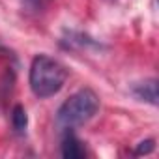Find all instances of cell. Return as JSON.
Segmentation results:
<instances>
[{
  "mask_svg": "<svg viewBox=\"0 0 159 159\" xmlns=\"http://www.w3.org/2000/svg\"><path fill=\"white\" fill-rule=\"evenodd\" d=\"M66 77H67L66 67L58 60H54L52 56L38 54L32 60L30 88H32L34 96H38L39 99H47V98L56 96L66 83Z\"/></svg>",
  "mask_w": 159,
  "mask_h": 159,
  "instance_id": "1",
  "label": "cell"
},
{
  "mask_svg": "<svg viewBox=\"0 0 159 159\" xmlns=\"http://www.w3.org/2000/svg\"><path fill=\"white\" fill-rule=\"evenodd\" d=\"M98 109H99L98 94L90 88H81L60 105V109L56 112V122L62 129L73 131L75 127L92 120L96 116Z\"/></svg>",
  "mask_w": 159,
  "mask_h": 159,
  "instance_id": "2",
  "label": "cell"
},
{
  "mask_svg": "<svg viewBox=\"0 0 159 159\" xmlns=\"http://www.w3.org/2000/svg\"><path fill=\"white\" fill-rule=\"evenodd\" d=\"M131 94L140 101L157 105V81L155 79H146L142 83H135L131 88Z\"/></svg>",
  "mask_w": 159,
  "mask_h": 159,
  "instance_id": "3",
  "label": "cell"
},
{
  "mask_svg": "<svg viewBox=\"0 0 159 159\" xmlns=\"http://www.w3.org/2000/svg\"><path fill=\"white\" fill-rule=\"evenodd\" d=\"M60 152H62V157H66V159H81V157L86 155V152L83 148V142L73 135L71 129H67V133L64 135Z\"/></svg>",
  "mask_w": 159,
  "mask_h": 159,
  "instance_id": "4",
  "label": "cell"
},
{
  "mask_svg": "<svg viewBox=\"0 0 159 159\" xmlns=\"http://www.w3.org/2000/svg\"><path fill=\"white\" fill-rule=\"evenodd\" d=\"M11 125H13V131L17 135H25L26 133V127H28V114L25 111L23 105H15L13 111H11Z\"/></svg>",
  "mask_w": 159,
  "mask_h": 159,
  "instance_id": "5",
  "label": "cell"
},
{
  "mask_svg": "<svg viewBox=\"0 0 159 159\" xmlns=\"http://www.w3.org/2000/svg\"><path fill=\"white\" fill-rule=\"evenodd\" d=\"M51 2L52 0H21L23 8L28 13H41V11H45L51 6Z\"/></svg>",
  "mask_w": 159,
  "mask_h": 159,
  "instance_id": "6",
  "label": "cell"
},
{
  "mask_svg": "<svg viewBox=\"0 0 159 159\" xmlns=\"http://www.w3.org/2000/svg\"><path fill=\"white\" fill-rule=\"evenodd\" d=\"M153 148H155V140L153 139H146V140H142V142H139V146L135 148V155H146V153H150V152H153Z\"/></svg>",
  "mask_w": 159,
  "mask_h": 159,
  "instance_id": "7",
  "label": "cell"
}]
</instances>
